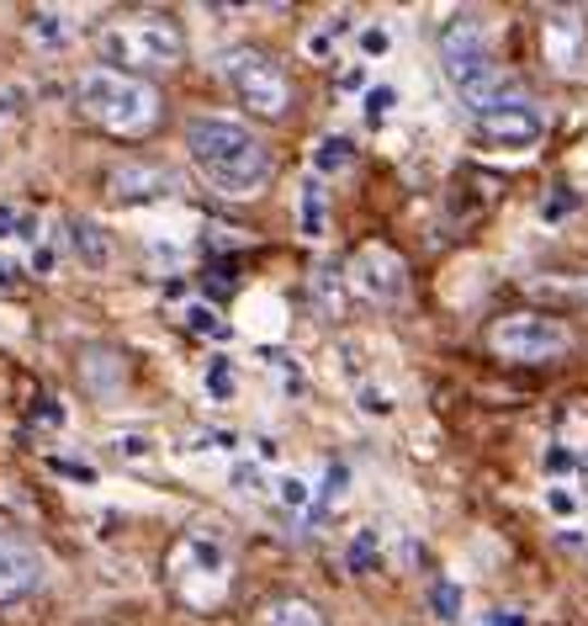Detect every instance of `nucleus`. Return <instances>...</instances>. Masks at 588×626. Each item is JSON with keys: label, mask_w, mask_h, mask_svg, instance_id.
<instances>
[{"label": "nucleus", "mask_w": 588, "mask_h": 626, "mask_svg": "<svg viewBox=\"0 0 588 626\" xmlns=\"http://www.w3.org/2000/svg\"><path fill=\"white\" fill-rule=\"evenodd\" d=\"M186 155L218 197H255V192H266L275 170L266 138L249 133L238 118H192L186 123Z\"/></svg>", "instance_id": "f257e3e1"}, {"label": "nucleus", "mask_w": 588, "mask_h": 626, "mask_svg": "<svg viewBox=\"0 0 588 626\" xmlns=\"http://www.w3.org/2000/svg\"><path fill=\"white\" fill-rule=\"evenodd\" d=\"M79 112L107 133H122V138H138L159 123V90L144 75H122L112 64H96L85 70L75 85Z\"/></svg>", "instance_id": "f03ea898"}, {"label": "nucleus", "mask_w": 588, "mask_h": 626, "mask_svg": "<svg viewBox=\"0 0 588 626\" xmlns=\"http://www.w3.org/2000/svg\"><path fill=\"white\" fill-rule=\"evenodd\" d=\"M170 585H175V594L186 605L212 611L229 594V585H234V547H229V537L212 531V526L186 531L175 542V552H170Z\"/></svg>", "instance_id": "7ed1b4c3"}, {"label": "nucleus", "mask_w": 588, "mask_h": 626, "mask_svg": "<svg viewBox=\"0 0 588 626\" xmlns=\"http://www.w3.org/2000/svg\"><path fill=\"white\" fill-rule=\"evenodd\" d=\"M96 48L101 59H112V70L138 75V70H175L186 53V38L164 16H118L96 33Z\"/></svg>", "instance_id": "20e7f679"}, {"label": "nucleus", "mask_w": 588, "mask_h": 626, "mask_svg": "<svg viewBox=\"0 0 588 626\" xmlns=\"http://www.w3.org/2000/svg\"><path fill=\"white\" fill-rule=\"evenodd\" d=\"M223 81H229V90L255 118H286V107H292L286 70L275 64L271 53H260V48H229L223 53Z\"/></svg>", "instance_id": "39448f33"}, {"label": "nucleus", "mask_w": 588, "mask_h": 626, "mask_svg": "<svg viewBox=\"0 0 588 626\" xmlns=\"http://www.w3.org/2000/svg\"><path fill=\"white\" fill-rule=\"evenodd\" d=\"M440 70H445V81H451L456 96H467V90H477L482 81L499 75L493 38H488V27H482L477 11H462V16L445 27V38H440Z\"/></svg>", "instance_id": "423d86ee"}, {"label": "nucleus", "mask_w": 588, "mask_h": 626, "mask_svg": "<svg viewBox=\"0 0 588 626\" xmlns=\"http://www.w3.org/2000/svg\"><path fill=\"white\" fill-rule=\"evenodd\" d=\"M488 345L504 361H556L573 351V330L551 314H510L488 330Z\"/></svg>", "instance_id": "0eeeda50"}, {"label": "nucleus", "mask_w": 588, "mask_h": 626, "mask_svg": "<svg viewBox=\"0 0 588 626\" xmlns=\"http://www.w3.org/2000/svg\"><path fill=\"white\" fill-rule=\"evenodd\" d=\"M351 282L360 297H371V303H382V308H397V303L408 297V266H403V255L388 250V245H360L351 260Z\"/></svg>", "instance_id": "6e6552de"}, {"label": "nucleus", "mask_w": 588, "mask_h": 626, "mask_svg": "<svg viewBox=\"0 0 588 626\" xmlns=\"http://www.w3.org/2000/svg\"><path fill=\"white\" fill-rule=\"evenodd\" d=\"M477 133L488 138V144H499V149H530V144H541V133H547V118H541V107L519 90L514 101L504 107H493V112H477L471 118Z\"/></svg>", "instance_id": "1a4fd4ad"}, {"label": "nucleus", "mask_w": 588, "mask_h": 626, "mask_svg": "<svg viewBox=\"0 0 588 626\" xmlns=\"http://www.w3.org/2000/svg\"><path fill=\"white\" fill-rule=\"evenodd\" d=\"M541 42H547V59L556 75H584L588 64V22L584 11H547V22H541Z\"/></svg>", "instance_id": "9d476101"}, {"label": "nucleus", "mask_w": 588, "mask_h": 626, "mask_svg": "<svg viewBox=\"0 0 588 626\" xmlns=\"http://www.w3.org/2000/svg\"><path fill=\"white\" fill-rule=\"evenodd\" d=\"M48 579V563L33 542H22L16 531L0 526V600H27Z\"/></svg>", "instance_id": "9b49d317"}, {"label": "nucleus", "mask_w": 588, "mask_h": 626, "mask_svg": "<svg viewBox=\"0 0 588 626\" xmlns=\"http://www.w3.org/2000/svg\"><path fill=\"white\" fill-rule=\"evenodd\" d=\"M175 197V175L164 165H144V160H127L112 170V202L122 208H138V202H164Z\"/></svg>", "instance_id": "f8f14e48"}, {"label": "nucleus", "mask_w": 588, "mask_h": 626, "mask_svg": "<svg viewBox=\"0 0 588 626\" xmlns=\"http://www.w3.org/2000/svg\"><path fill=\"white\" fill-rule=\"evenodd\" d=\"M75 38H79V11H70V5H38L27 16V42L42 48V53H64Z\"/></svg>", "instance_id": "ddd939ff"}, {"label": "nucleus", "mask_w": 588, "mask_h": 626, "mask_svg": "<svg viewBox=\"0 0 588 626\" xmlns=\"http://www.w3.org/2000/svg\"><path fill=\"white\" fill-rule=\"evenodd\" d=\"M297 229H303V240H323L329 234V186L318 175H308L297 186Z\"/></svg>", "instance_id": "4468645a"}, {"label": "nucleus", "mask_w": 588, "mask_h": 626, "mask_svg": "<svg viewBox=\"0 0 588 626\" xmlns=\"http://www.w3.org/2000/svg\"><path fill=\"white\" fill-rule=\"evenodd\" d=\"M70 250L79 255L85 271H107V266H112V240H107V229L90 223V218H75V223H70Z\"/></svg>", "instance_id": "2eb2a0df"}, {"label": "nucleus", "mask_w": 588, "mask_h": 626, "mask_svg": "<svg viewBox=\"0 0 588 626\" xmlns=\"http://www.w3.org/2000/svg\"><path fill=\"white\" fill-rule=\"evenodd\" d=\"M351 11H329L318 27H308V38H303V53L314 59V64H334V53H340V42L351 33Z\"/></svg>", "instance_id": "dca6fc26"}, {"label": "nucleus", "mask_w": 588, "mask_h": 626, "mask_svg": "<svg viewBox=\"0 0 588 626\" xmlns=\"http://www.w3.org/2000/svg\"><path fill=\"white\" fill-rule=\"evenodd\" d=\"M201 393H207L212 404H234V398H238L234 356H207V367H201Z\"/></svg>", "instance_id": "f3484780"}, {"label": "nucleus", "mask_w": 588, "mask_h": 626, "mask_svg": "<svg viewBox=\"0 0 588 626\" xmlns=\"http://www.w3.org/2000/svg\"><path fill=\"white\" fill-rule=\"evenodd\" d=\"M355 165V144L345 138V133H323L314 144V175L323 181V175H340V170Z\"/></svg>", "instance_id": "a211bd4d"}, {"label": "nucleus", "mask_w": 588, "mask_h": 626, "mask_svg": "<svg viewBox=\"0 0 588 626\" xmlns=\"http://www.w3.org/2000/svg\"><path fill=\"white\" fill-rule=\"evenodd\" d=\"M345 494H351V462H329V467H323V483H314V520L329 515V510H340Z\"/></svg>", "instance_id": "6ab92c4d"}, {"label": "nucleus", "mask_w": 588, "mask_h": 626, "mask_svg": "<svg viewBox=\"0 0 588 626\" xmlns=\"http://www.w3.org/2000/svg\"><path fill=\"white\" fill-rule=\"evenodd\" d=\"M308 293H314V308L323 319H334L345 308V282H340V266H318L308 277Z\"/></svg>", "instance_id": "aec40b11"}, {"label": "nucleus", "mask_w": 588, "mask_h": 626, "mask_svg": "<svg viewBox=\"0 0 588 626\" xmlns=\"http://www.w3.org/2000/svg\"><path fill=\"white\" fill-rule=\"evenodd\" d=\"M271 494H275V504H281V510L314 515V483H308V478H297V472H275Z\"/></svg>", "instance_id": "412c9836"}, {"label": "nucleus", "mask_w": 588, "mask_h": 626, "mask_svg": "<svg viewBox=\"0 0 588 626\" xmlns=\"http://www.w3.org/2000/svg\"><path fill=\"white\" fill-rule=\"evenodd\" d=\"M430 611H434V622H440V626L462 622V611H467L462 585H456V579H434V585H430Z\"/></svg>", "instance_id": "4be33fe9"}, {"label": "nucleus", "mask_w": 588, "mask_h": 626, "mask_svg": "<svg viewBox=\"0 0 588 626\" xmlns=\"http://www.w3.org/2000/svg\"><path fill=\"white\" fill-rule=\"evenodd\" d=\"M260 626H323L308 600H271L266 611H260Z\"/></svg>", "instance_id": "5701e85b"}, {"label": "nucleus", "mask_w": 588, "mask_h": 626, "mask_svg": "<svg viewBox=\"0 0 588 626\" xmlns=\"http://www.w3.org/2000/svg\"><path fill=\"white\" fill-rule=\"evenodd\" d=\"M355 409L371 419H388L397 409V398H392L388 382H377V377H366V382H355Z\"/></svg>", "instance_id": "b1692460"}, {"label": "nucleus", "mask_w": 588, "mask_h": 626, "mask_svg": "<svg viewBox=\"0 0 588 626\" xmlns=\"http://www.w3.org/2000/svg\"><path fill=\"white\" fill-rule=\"evenodd\" d=\"M360 112H366V123L371 127H382L397 112V85H366V96H360Z\"/></svg>", "instance_id": "393cba45"}, {"label": "nucleus", "mask_w": 588, "mask_h": 626, "mask_svg": "<svg viewBox=\"0 0 588 626\" xmlns=\"http://www.w3.org/2000/svg\"><path fill=\"white\" fill-rule=\"evenodd\" d=\"M186 330L207 334V340H223V334H229V319H223L212 303H186Z\"/></svg>", "instance_id": "a878e982"}, {"label": "nucleus", "mask_w": 588, "mask_h": 626, "mask_svg": "<svg viewBox=\"0 0 588 626\" xmlns=\"http://www.w3.org/2000/svg\"><path fill=\"white\" fill-rule=\"evenodd\" d=\"M355 48H360V59H388L392 53V27L388 22H366V27L355 33Z\"/></svg>", "instance_id": "bb28decb"}, {"label": "nucleus", "mask_w": 588, "mask_h": 626, "mask_svg": "<svg viewBox=\"0 0 588 626\" xmlns=\"http://www.w3.org/2000/svg\"><path fill=\"white\" fill-rule=\"evenodd\" d=\"M377 552H382V537H377V526H360V531H355V542H351V568H355V574H366Z\"/></svg>", "instance_id": "cd10ccee"}, {"label": "nucleus", "mask_w": 588, "mask_h": 626, "mask_svg": "<svg viewBox=\"0 0 588 626\" xmlns=\"http://www.w3.org/2000/svg\"><path fill=\"white\" fill-rule=\"evenodd\" d=\"M112 452H118L122 462H149V457H155V435L127 430V435H118V441H112Z\"/></svg>", "instance_id": "c85d7f7f"}, {"label": "nucleus", "mask_w": 588, "mask_h": 626, "mask_svg": "<svg viewBox=\"0 0 588 626\" xmlns=\"http://www.w3.org/2000/svg\"><path fill=\"white\" fill-rule=\"evenodd\" d=\"M234 489L238 494H266L271 483H266V467L260 462H238L234 467Z\"/></svg>", "instance_id": "c756f323"}, {"label": "nucleus", "mask_w": 588, "mask_h": 626, "mask_svg": "<svg viewBox=\"0 0 588 626\" xmlns=\"http://www.w3.org/2000/svg\"><path fill=\"white\" fill-rule=\"evenodd\" d=\"M234 446H238L234 430H207V435L186 441V452H234Z\"/></svg>", "instance_id": "7c9ffc66"}, {"label": "nucleus", "mask_w": 588, "mask_h": 626, "mask_svg": "<svg viewBox=\"0 0 588 626\" xmlns=\"http://www.w3.org/2000/svg\"><path fill=\"white\" fill-rule=\"evenodd\" d=\"M27 266H33L38 277H53V271H59V240H38V245H33V260H27Z\"/></svg>", "instance_id": "2f4dec72"}, {"label": "nucleus", "mask_w": 588, "mask_h": 626, "mask_svg": "<svg viewBox=\"0 0 588 626\" xmlns=\"http://www.w3.org/2000/svg\"><path fill=\"white\" fill-rule=\"evenodd\" d=\"M22 112V90H0V127Z\"/></svg>", "instance_id": "473e14b6"}, {"label": "nucleus", "mask_w": 588, "mask_h": 626, "mask_svg": "<svg viewBox=\"0 0 588 626\" xmlns=\"http://www.w3.org/2000/svg\"><path fill=\"white\" fill-rule=\"evenodd\" d=\"M547 504L556 510V515H573V494H567L562 483H551V489H547Z\"/></svg>", "instance_id": "72a5a7b5"}, {"label": "nucleus", "mask_w": 588, "mask_h": 626, "mask_svg": "<svg viewBox=\"0 0 588 626\" xmlns=\"http://www.w3.org/2000/svg\"><path fill=\"white\" fill-rule=\"evenodd\" d=\"M16 271H22V266L0 255V293H11V287H16Z\"/></svg>", "instance_id": "f704fd0d"}, {"label": "nucleus", "mask_w": 588, "mask_h": 626, "mask_svg": "<svg viewBox=\"0 0 588 626\" xmlns=\"http://www.w3.org/2000/svg\"><path fill=\"white\" fill-rule=\"evenodd\" d=\"M488 626H525V622H519V616H514V611H510V616H504V611H499V616H493V622H488Z\"/></svg>", "instance_id": "c9c22d12"}]
</instances>
